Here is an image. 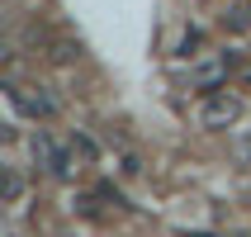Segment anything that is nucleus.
<instances>
[{"label":"nucleus","instance_id":"f257e3e1","mask_svg":"<svg viewBox=\"0 0 251 237\" xmlns=\"http://www.w3.org/2000/svg\"><path fill=\"white\" fill-rule=\"evenodd\" d=\"M242 109H247V105H242V95H232L227 85H218V90H204V100L195 105V124L218 133V128H232V124H237Z\"/></svg>","mask_w":251,"mask_h":237},{"label":"nucleus","instance_id":"f03ea898","mask_svg":"<svg viewBox=\"0 0 251 237\" xmlns=\"http://www.w3.org/2000/svg\"><path fill=\"white\" fill-rule=\"evenodd\" d=\"M5 95H10V105L24 114V119H38V124H43V119L57 114V95L48 90V85H19V81H10Z\"/></svg>","mask_w":251,"mask_h":237},{"label":"nucleus","instance_id":"7ed1b4c3","mask_svg":"<svg viewBox=\"0 0 251 237\" xmlns=\"http://www.w3.org/2000/svg\"><path fill=\"white\" fill-rule=\"evenodd\" d=\"M227 71H232V57H213V62H204V67H195V76H190V81H195V90H218V85L227 81Z\"/></svg>","mask_w":251,"mask_h":237},{"label":"nucleus","instance_id":"20e7f679","mask_svg":"<svg viewBox=\"0 0 251 237\" xmlns=\"http://www.w3.org/2000/svg\"><path fill=\"white\" fill-rule=\"evenodd\" d=\"M48 57H52L57 67H71V62H81L85 57V43L71 38V33H52V43H48Z\"/></svg>","mask_w":251,"mask_h":237},{"label":"nucleus","instance_id":"39448f33","mask_svg":"<svg viewBox=\"0 0 251 237\" xmlns=\"http://www.w3.org/2000/svg\"><path fill=\"white\" fill-rule=\"evenodd\" d=\"M28 152H33V166L52 176V166H57V157H62V147H57V142H52V138H48V133L38 128V133L28 138Z\"/></svg>","mask_w":251,"mask_h":237},{"label":"nucleus","instance_id":"423d86ee","mask_svg":"<svg viewBox=\"0 0 251 237\" xmlns=\"http://www.w3.org/2000/svg\"><path fill=\"white\" fill-rule=\"evenodd\" d=\"M0 181H5V204H24V190H28V185H24L19 171L5 166V171H0Z\"/></svg>","mask_w":251,"mask_h":237},{"label":"nucleus","instance_id":"0eeeda50","mask_svg":"<svg viewBox=\"0 0 251 237\" xmlns=\"http://www.w3.org/2000/svg\"><path fill=\"white\" fill-rule=\"evenodd\" d=\"M223 28H232V33H247V28H251V10H247V5H232V10L223 14Z\"/></svg>","mask_w":251,"mask_h":237},{"label":"nucleus","instance_id":"6e6552de","mask_svg":"<svg viewBox=\"0 0 251 237\" xmlns=\"http://www.w3.org/2000/svg\"><path fill=\"white\" fill-rule=\"evenodd\" d=\"M199 43H204V33H199V28H185L180 43H176V57H195V53H199Z\"/></svg>","mask_w":251,"mask_h":237},{"label":"nucleus","instance_id":"1a4fd4ad","mask_svg":"<svg viewBox=\"0 0 251 237\" xmlns=\"http://www.w3.org/2000/svg\"><path fill=\"white\" fill-rule=\"evenodd\" d=\"M232 161L237 166H251V133H237L232 138Z\"/></svg>","mask_w":251,"mask_h":237},{"label":"nucleus","instance_id":"9d476101","mask_svg":"<svg viewBox=\"0 0 251 237\" xmlns=\"http://www.w3.org/2000/svg\"><path fill=\"white\" fill-rule=\"evenodd\" d=\"M71 152L81 157V161H95V142H90V138H81V133H76V138H71Z\"/></svg>","mask_w":251,"mask_h":237},{"label":"nucleus","instance_id":"9b49d317","mask_svg":"<svg viewBox=\"0 0 251 237\" xmlns=\"http://www.w3.org/2000/svg\"><path fill=\"white\" fill-rule=\"evenodd\" d=\"M119 171H124V176H142V161H138V152H124V161H119Z\"/></svg>","mask_w":251,"mask_h":237},{"label":"nucleus","instance_id":"f8f14e48","mask_svg":"<svg viewBox=\"0 0 251 237\" xmlns=\"http://www.w3.org/2000/svg\"><path fill=\"white\" fill-rule=\"evenodd\" d=\"M237 237H247V233H237Z\"/></svg>","mask_w":251,"mask_h":237}]
</instances>
